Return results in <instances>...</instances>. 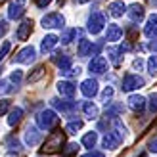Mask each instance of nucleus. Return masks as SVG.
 <instances>
[{
	"label": "nucleus",
	"instance_id": "f257e3e1",
	"mask_svg": "<svg viewBox=\"0 0 157 157\" xmlns=\"http://www.w3.org/2000/svg\"><path fill=\"white\" fill-rule=\"evenodd\" d=\"M65 144V132L56 130L46 138V142L42 146V153H54V151H59L61 146Z\"/></svg>",
	"mask_w": 157,
	"mask_h": 157
},
{
	"label": "nucleus",
	"instance_id": "f03ea898",
	"mask_svg": "<svg viewBox=\"0 0 157 157\" xmlns=\"http://www.w3.org/2000/svg\"><path fill=\"white\" fill-rule=\"evenodd\" d=\"M56 123H58V115H56V111H52V109H42V111L36 115V124L42 130L54 128V124H56Z\"/></svg>",
	"mask_w": 157,
	"mask_h": 157
},
{
	"label": "nucleus",
	"instance_id": "7ed1b4c3",
	"mask_svg": "<svg viewBox=\"0 0 157 157\" xmlns=\"http://www.w3.org/2000/svg\"><path fill=\"white\" fill-rule=\"evenodd\" d=\"M40 23H42L44 29H61V27L65 25V17H63L61 13L54 12V13L44 15V17L40 19Z\"/></svg>",
	"mask_w": 157,
	"mask_h": 157
},
{
	"label": "nucleus",
	"instance_id": "20e7f679",
	"mask_svg": "<svg viewBox=\"0 0 157 157\" xmlns=\"http://www.w3.org/2000/svg\"><path fill=\"white\" fill-rule=\"evenodd\" d=\"M144 84H146V82H144V78L140 77V75L128 73V75H124L121 88H123V92H132V90H136V88H142Z\"/></svg>",
	"mask_w": 157,
	"mask_h": 157
},
{
	"label": "nucleus",
	"instance_id": "39448f33",
	"mask_svg": "<svg viewBox=\"0 0 157 157\" xmlns=\"http://www.w3.org/2000/svg\"><path fill=\"white\" fill-rule=\"evenodd\" d=\"M104 27H105V17H104V13H100V12H94L90 17H88V33H92V35H98V33H101L104 31Z\"/></svg>",
	"mask_w": 157,
	"mask_h": 157
},
{
	"label": "nucleus",
	"instance_id": "423d86ee",
	"mask_svg": "<svg viewBox=\"0 0 157 157\" xmlns=\"http://www.w3.org/2000/svg\"><path fill=\"white\" fill-rule=\"evenodd\" d=\"M36 58V52L33 46H25L23 50L17 52V56H13V63H33Z\"/></svg>",
	"mask_w": 157,
	"mask_h": 157
},
{
	"label": "nucleus",
	"instance_id": "0eeeda50",
	"mask_svg": "<svg viewBox=\"0 0 157 157\" xmlns=\"http://www.w3.org/2000/svg\"><path fill=\"white\" fill-rule=\"evenodd\" d=\"M25 13V0H12L8 8V17L10 19H19Z\"/></svg>",
	"mask_w": 157,
	"mask_h": 157
},
{
	"label": "nucleus",
	"instance_id": "6e6552de",
	"mask_svg": "<svg viewBox=\"0 0 157 157\" xmlns=\"http://www.w3.org/2000/svg\"><path fill=\"white\" fill-rule=\"evenodd\" d=\"M88 69H90V73H94V75H101V73H105V71H107V59H105V58H101V56L92 58V61L88 63Z\"/></svg>",
	"mask_w": 157,
	"mask_h": 157
},
{
	"label": "nucleus",
	"instance_id": "1a4fd4ad",
	"mask_svg": "<svg viewBox=\"0 0 157 157\" xmlns=\"http://www.w3.org/2000/svg\"><path fill=\"white\" fill-rule=\"evenodd\" d=\"M81 92L86 98H94L98 94V81L96 78H86V81L81 82Z\"/></svg>",
	"mask_w": 157,
	"mask_h": 157
},
{
	"label": "nucleus",
	"instance_id": "9d476101",
	"mask_svg": "<svg viewBox=\"0 0 157 157\" xmlns=\"http://www.w3.org/2000/svg\"><path fill=\"white\" fill-rule=\"evenodd\" d=\"M31 31H33V21L31 19H23L19 25H17V33H15V38L17 40H27Z\"/></svg>",
	"mask_w": 157,
	"mask_h": 157
},
{
	"label": "nucleus",
	"instance_id": "9b49d317",
	"mask_svg": "<svg viewBox=\"0 0 157 157\" xmlns=\"http://www.w3.org/2000/svg\"><path fill=\"white\" fill-rule=\"evenodd\" d=\"M38 142H40V132H38L36 127H33V124H29L27 130H25V144L29 147H35Z\"/></svg>",
	"mask_w": 157,
	"mask_h": 157
},
{
	"label": "nucleus",
	"instance_id": "f8f14e48",
	"mask_svg": "<svg viewBox=\"0 0 157 157\" xmlns=\"http://www.w3.org/2000/svg\"><path fill=\"white\" fill-rule=\"evenodd\" d=\"M52 101V105L56 107V109H59L61 113H71L73 109L77 107V104L69 98V100H58V98H54V100H50Z\"/></svg>",
	"mask_w": 157,
	"mask_h": 157
},
{
	"label": "nucleus",
	"instance_id": "ddd939ff",
	"mask_svg": "<svg viewBox=\"0 0 157 157\" xmlns=\"http://www.w3.org/2000/svg\"><path fill=\"white\" fill-rule=\"evenodd\" d=\"M128 105H130L132 111L142 113L144 109H146V98H144V96H140V94H132V96L128 98Z\"/></svg>",
	"mask_w": 157,
	"mask_h": 157
},
{
	"label": "nucleus",
	"instance_id": "4468645a",
	"mask_svg": "<svg viewBox=\"0 0 157 157\" xmlns=\"http://www.w3.org/2000/svg\"><path fill=\"white\" fill-rule=\"evenodd\" d=\"M58 92L65 98H73L75 92H77V86L71 82V81H59L58 82Z\"/></svg>",
	"mask_w": 157,
	"mask_h": 157
},
{
	"label": "nucleus",
	"instance_id": "2eb2a0df",
	"mask_svg": "<svg viewBox=\"0 0 157 157\" xmlns=\"http://www.w3.org/2000/svg\"><path fill=\"white\" fill-rule=\"evenodd\" d=\"M121 36H123V29L117 25V23H109V25H107V31H105V40L117 42Z\"/></svg>",
	"mask_w": 157,
	"mask_h": 157
},
{
	"label": "nucleus",
	"instance_id": "dca6fc26",
	"mask_svg": "<svg viewBox=\"0 0 157 157\" xmlns=\"http://www.w3.org/2000/svg\"><path fill=\"white\" fill-rule=\"evenodd\" d=\"M128 17L132 23H140L144 19V6L142 4H132L128 8Z\"/></svg>",
	"mask_w": 157,
	"mask_h": 157
},
{
	"label": "nucleus",
	"instance_id": "f3484780",
	"mask_svg": "<svg viewBox=\"0 0 157 157\" xmlns=\"http://www.w3.org/2000/svg\"><path fill=\"white\" fill-rule=\"evenodd\" d=\"M58 42H59V38H58L56 35H46V36L42 38V42H40V52H42V54L52 52L54 46H56Z\"/></svg>",
	"mask_w": 157,
	"mask_h": 157
},
{
	"label": "nucleus",
	"instance_id": "a211bd4d",
	"mask_svg": "<svg viewBox=\"0 0 157 157\" xmlns=\"http://www.w3.org/2000/svg\"><path fill=\"white\" fill-rule=\"evenodd\" d=\"M144 33H146V36H150V38L157 36V13H153V15H150V17H147V23H146Z\"/></svg>",
	"mask_w": 157,
	"mask_h": 157
},
{
	"label": "nucleus",
	"instance_id": "6ab92c4d",
	"mask_svg": "<svg viewBox=\"0 0 157 157\" xmlns=\"http://www.w3.org/2000/svg\"><path fill=\"white\" fill-rule=\"evenodd\" d=\"M54 63L59 67V71H67V69H71V58L69 56H63V54H56L54 56Z\"/></svg>",
	"mask_w": 157,
	"mask_h": 157
},
{
	"label": "nucleus",
	"instance_id": "aec40b11",
	"mask_svg": "<svg viewBox=\"0 0 157 157\" xmlns=\"http://www.w3.org/2000/svg\"><path fill=\"white\" fill-rule=\"evenodd\" d=\"M121 54H123L121 46H119V48H115V46H111V48H107V58L111 59V63H113L115 67H119V65L123 63V58H121Z\"/></svg>",
	"mask_w": 157,
	"mask_h": 157
},
{
	"label": "nucleus",
	"instance_id": "412c9836",
	"mask_svg": "<svg viewBox=\"0 0 157 157\" xmlns=\"http://www.w3.org/2000/svg\"><path fill=\"white\" fill-rule=\"evenodd\" d=\"M107 10H109V13H111L113 17H121V15H123L124 12H127V6L123 4V0H115V2L109 4Z\"/></svg>",
	"mask_w": 157,
	"mask_h": 157
},
{
	"label": "nucleus",
	"instance_id": "4be33fe9",
	"mask_svg": "<svg viewBox=\"0 0 157 157\" xmlns=\"http://www.w3.org/2000/svg\"><path fill=\"white\" fill-rule=\"evenodd\" d=\"M81 109L88 119H98V107L92 101H81Z\"/></svg>",
	"mask_w": 157,
	"mask_h": 157
},
{
	"label": "nucleus",
	"instance_id": "5701e85b",
	"mask_svg": "<svg viewBox=\"0 0 157 157\" xmlns=\"http://www.w3.org/2000/svg\"><path fill=\"white\" fill-rule=\"evenodd\" d=\"M96 142H98V132H86V134L82 136V140H81V144L84 146V147H88V150H92L94 146H96Z\"/></svg>",
	"mask_w": 157,
	"mask_h": 157
},
{
	"label": "nucleus",
	"instance_id": "b1692460",
	"mask_svg": "<svg viewBox=\"0 0 157 157\" xmlns=\"http://www.w3.org/2000/svg\"><path fill=\"white\" fill-rule=\"evenodd\" d=\"M21 117H23V109L21 107H13L10 111V117H8V124H10V127H15V124L21 121Z\"/></svg>",
	"mask_w": 157,
	"mask_h": 157
},
{
	"label": "nucleus",
	"instance_id": "393cba45",
	"mask_svg": "<svg viewBox=\"0 0 157 157\" xmlns=\"http://www.w3.org/2000/svg\"><path fill=\"white\" fill-rule=\"evenodd\" d=\"M88 54H92V42L86 40V38H81V42H78V56L86 58Z\"/></svg>",
	"mask_w": 157,
	"mask_h": 157
},
{
	"label": "nucleus",
	"instance_id": "a878e982",
	"mask_svg": "<svg viewBox=\"0 0 157 157\" xmlns=\"http://www.w3.org/2000/svg\"><path fill=\"white\" fill-rule=\"evenodd\" d=\"M82 121L81 119H75V121H69L67 123V127H65V130H67V134H77V130H81L82 128Z\"/></svg>",
	"mask_w": 157,
	"mask_h": 157
},
{
	"label": "nucleus",
	"instance_id": "bb28decb",
	"mask_svg": "<svg viewBox=\"0 0 157 157\" xmlns=\"http://www.w3.org/2000/svg\"><path fill=\"white\" fill-rule=\"evenodd\" d=\"M77 35H81V31H78V29H69V31H65V33H63V36H61L59 40L63 42V44H69L73 38H77Z\"/></svg>",
	"mask_w": 157,
	"mask_h": 157
},
{
	"label": "nucleus",
	"instance_id": "cd10ccee",
	"mask_svg": "<svg viewBox=\"0 0 157 157\" xmlns=\"http://www.w3.org/2000/svg\"><path fill=\"white\" fill-rule=\"evenodd\" d=\"M42 77H44V67H42V65H38L35 71L27 77V81H29V84H33V82H36L38 78H42Z\"/></svg>",
	"mask_w": 157,
	"mask_h": 157
},
{
	"label": "nucleus",
	"instance_id": "c85d7f7f",
	"mask_svg": "<svg viewBox=\"0 0 157 157\" xmlns=\"http://www.w3.org/2000/svg\"><path fill=\"white\" fill-rule=\"evenodd\" d=\"M4 144L8 146V150H12V151H19L21 147H19V140L15 138V136H8L4 140Z\"/></svg>",
	"mask_w": 157,
	"mask_h": 157
},
{
	"label": "nucleus",
	"instance_id": "c756f323",
	"mask_svg": "<svg viewBox=\"0 0 157 157\" xmlns=\"http://www.w3.org/2000/svg\"><path fill=\"white\" fill-rule=\"evenodd\" d=\"M147 73L151 77H157V56H150L147 59Z\"/></svg>",
	"mask_w": 157,
	"mask_h": 157
},
{
	"label": "nucleus",
	"instance_id": "7c9ffc66",
	"mask_svg": "<svg viewBox=\"0 0 157 157\" xmlns=\"http://www.w3.org/2000/svg\"><path fill=\"white\" fill-rule=\"evenodd\" d=\"M77 151H78V144H67L65 150L61 153H63L65 157H73V155H77Z\"/></svg>",
	"mask_w": 157,
	"mask_h": 157
},
{
	"label": "nucleus",
	"instance_id": "2f4dec72",
	"mask_svg": "<svg viewBox=\"0 0 157 157\" xmlns=\"http://www.w3.org/2000/svg\"><path fill=\"white\" fill-rule=\"evenodd\" d=\"M111 98H113V88H111V86H105L104 92H101V101H105V104H107Z\"/></svg>",
	"mask_w": 157,
	"mask_h": 157
},
{
	"label": "nucleus",
	"instance_id": "473e14b6",
	"mask_svg": "<svg viewBox=\"0 0 157 157\" xmlns=\"http://www.w3.org/2000/svg\"><path fill=\"white\" fill-rule=\"evenodd\" d=\"M61 75L63 77H78L81 75V67H71V69H67V71H61Z\"/></svg>",
	"mask_w": 157,
	"mask_h": 157
},
{
	"label": "nucleus",
	"instance_id": "72a5a7b5",
	"mask_svg": "<svg viewBox=\"0 0 157 157\" xmlns=\"http://www.w3.org/2000/svg\"><path fill=\"white\" fill-rule=\"evenodd\" d=\"M21 78H23V73L19 71V69H15V71L10 75V81H12V82H15V86H17V84L21 82Z\"/></svg>",
	"mask_w": 157,
	"mask_h": 157
},
{
	"label": "nucleus",
	"instance_id": "f704fd0d",
	"mask_svg": "<svg viewBox=\"0 0 157 157\" xmlns=\"http://www.w3.org/2000/svg\"><path fill=\"white\" fill-rule=\"evenodd\" d=\"M150 111L157 113V92H153L151 96H150Z\"/></svg>",
	"mask_w": 157,
	"mask_h": 157
},
{
	"label": "nucleus",
	"instance_id": "c9c22d12",
	"mask_svg": "<svg viewBox=\"0 0 157 157\" xmlns=\"http://www.w3.org/2000/svg\"><path fill=\"white\" fill-rule=\"evenodd\" d=\"M10 100H0V115H4L8 113V109H10Z\"/></svg>",
	"mask_w": 157,
	"mask_h": 157
},
{
	"label": "nucleus",
	"instance_id": "e433bc0d",
	"mask_svg": "<svg viewBox=\"0 0 157 157\" xmlns=\"http://www.w3.org/2000/svg\"><path fill=\"white\" fill-rule=\"evenodd\" d=\"M10 48H12V44L6 40V42L2 44V48H0V59H2V58L6 56V54H8V52H10Z\"/></svg>",
	"mask_w": 157,
	"mask_h": 157
},
{
	"label": "nucleus",
	"instance_id": "4c0bfd02",
	"mask_svg": "<svg viewBox=\"0 0 157 157\" xmlns=\"http://www.w3.org/2000/svg\"><path fill=\"white\" fill-rule=\"evenodd\" d=\"M147 150H150L151 153H157V138H151L150 144H147Z\"/></svg>",
	"mask_w": 157,
	"mask_h": 157
},
{
	"label": "nucleus",
	"instance_id": "58836bf2",
	"mask_svg": "<svg viewBox=\"0 0 157 157\" xmlns=\"http://www.w3.org/2000/svg\"><path fill=\"white\" fill-rule=\"evenodd\" d=\"M136 35H138L136 27H128V40H136Z\"/></svg>",
	"mask_w": 157,
	"mask_h": 157
},
{
	"label": "nucleus",
	"instance_id": "ea45409f",
	"mask_svg": "<svg viewBox=\"0 0 157 157\" xmlns=\"http://www.w3.org/2000/svg\"><path fill=\"white\" fill-rule=\"evenodd\" d=\"M82 157H105V155L101 153V151H96V150H90L88 153H86V155H82Z\"/></svg>",
	"mask_w": 157,
	"mask_h": 157
},
{
	"label": "nucleus",
	"instance_id": "a19ab883",
	"mask_svg": "<svg viewBox=\"0 0 157 157\" xmlns=\"http://www.w3.org/2000/svg\"><path fill=\"white\" fill-rule=\"evenodd\" d=\"M132 67H134V69H138V71H140V69L144 67V59H140V58H136V59H134V63H132Z\"/></svg>",
	"mask_w": 157,
	"mask_h": 157
},
{
	"label": "nucleus",
	"instance_id": "79ce46f5",
	"mask_svg": "<svg viewBox=\"0 0 157 157\" xmlns=\"http://www.w3.org/2000/svg\"><path fill=\"white\" fill-rule=\"evenodd\" d=\"M147 48H150L151 52H157V36L150 40V44H147Z\"/></svg>",
	"mask_w": 157,
	"mask_h": 157
},
{
	"label": "nucleus",
	"instance_id": "37998d69",
	"mask_svg": "<svg viewBox=\"0 0 157 157\" xmlns=\"http://www.w3.org/2000/svg\"><path fill=\"white\" fill-rule=\"evenodd\" d=\"M6 31H8V23L6 21H0V36H4Z\"/></svg>",
	"mask_w": 157,
	"mask_h": 157
},
{
	"label": "nucleus",
	"instance_id": "c03bdc74",
	"mask_svg": "<svg viewBox=\"0 0 157 157\" xmlns=\"http://www.w3.org/2000/svg\"><path fill=\"white\" fill-rule=\"evenodd\" d=\"M101 46H104V44H101V42H96V44H94V48H92V54H94V56H98V54H100V50H101Z\"/></svg>",
	"mask_w": 157,
	"mask_h": 157
},
{
	"label": "nucleus",
	"instance_id": "a18cd8bd",
	"mask_svg": "<svg viewBox=\"0 0 157 157\" xmlns=\"http://www.w3.org/2000/svg\"><path fill=\"white\" fill-rule=\"evenodd\" d=\"M50 2H52V0H36V6H38V8H46Z\"/></svg>",
	"mask_w": 157,
	"mask_h": 157
},
{
	"label": "nucleus",
	"instance_id": "49530a36",
	"mask_svg": "<svg viewBox=\"0 0 157 157\" xmlns=\"http://www.w3.org/2000/svg\"><path fill=\"white\" fill-rule=\"evenodd\" d=\"M75 2H78V4H84V2H88V0H75Z\"/></svg>",
	"mask_w": 157,
	"mask_h": 157
},
{
	"label": "nucleus",
	"instance_id": "de8ad7c7",
	"mask_svg": "<svg viewBox=\"0 0 157 157\" xmlns=\"http://www.w3.org/2000/svg\"><path fill=\"white\" fill-rule=\"evenodd\" d=\"M151 4H153V6H155V8H157V0H151Z\"/></svg>",
	"mask_w": 157,
	"mask_h": 157
},
{
	"label": "nucleus",
	"instance_id": "09e8293b",
	"mask_svg": "<svg viewBox=\"0 0 157 157\" xmlns=\"http://www.w3.org/2000/svg\"><path fill=\"white\" fill-rule=\"evenodd\" d=\"M6 157H17V155H12V153H10V155H6Z\"/></svg>",
	"mask_w": 157,
	"mask_h": 157
},
{
	"label": "nucleus",
	"instance_id": "8fccbe9b",
	"mask_svg": "<svg viewBox=\"0 0 157 157\" xmlns=\"http://www.w3.org/2000/svg\"><path fill=\"white\" fill-rule=\"evenodd\" d=\"M2 2H4V0H0V4H2Z\"/></svg>",
	"mask_w": 157,
	"mask_h": 157
}]
</instances>
